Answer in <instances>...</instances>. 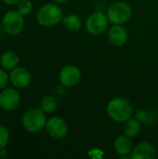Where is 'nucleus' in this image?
<instances>
[{
  "label": "nucleus",
  "instance_id": "0eeeda50",
  "mask_svg": "<svg viewBox=\"0 0 158 159\" xmlns=\"http://www.w3.org/2000/svg\"><path fill=\"white\" fill-rule=\"evenodd\" d=\"M46 130L51 138L62 139L68 134V125L63 118L53 116L47 121Z\"/></svg>",
  "mask_w": 158,
  "mask_h": 159
},
{
  "label": "nucleus",
  "instance_id": "2eb2a0df",
  "mask_svg": "<svg viewBox=\"0 0 158 159\" xmlns=\"http://www.w3.org/2000/svg\"><path fill=\"white\" fill-rule=\"evenodd\" d=\"M61 21L65 29L70 32H76L80 30L82 26V21L80 18L74 14H69V15L64 16Z\"/></svg>",
  "mask_w": 158,
  "mask_h": 159
},
{
  "label": "nucleus",
  "instance_id": "1a4fd4ad",
  "mask_svg": "<svg viewBox=\"0 0 158 159\" xmlns=\"http://www.w3.org/2000/svg\"><path fill=\"white\" fill-rule=\"evenodd\" d=\"M20 104V94L14 89H5L0 93V107L6 111H13Z\"/></svg>",
  "mask_w": 158,
  "mask_h": 159
},
{
  "label": "nucleus",
  "instance_id": "a211bd4d",
  "mask_svg": "<svg viewBox=\"0 0 158 159\" xmlns=\"http://www.w3.org/2000/svg\"><path fill=\"white\" fill-rule=\"evenodd\" d=\"M33 9V4L30 0H20L17 4V10L21 15H28Z\"/></svg>",
  "mask_w": 158,
  "mask_h": 159
},
{
  "label": "nucleus",
  "instance_id": "412c9836",
  "mask_svg": "<svg viewBox=\"0 0 158 159\" xmlns=\"http://www.w3.org/2000/svg\"><path fill=\"white\" fill-rule=\"evenodd\" d=\"M5 4L7 5H9V6H12V5H17L20 0H2Z\"/></svg>",
  "mask_w": 158,
  "mask_h": 159
},
{
  "label": "nucleus",
  "instance_id": "9b49d317",
  "mask_svg": "<svg viewBox=\"0 0 158 159\" xmlns=\"http://www.w3.org/2000/svg\"><path fill=\"white\" fill-rule=\"evenodd\" d=\"M156 157V148L148 142H142L138 143L130 153L131 159H154Z\"/></svg>",
  "mask_w": 158,
  "mask_h": 159
},
{
  "label": "nucleus",
  "instance_id": "20e7f679",
  "mask_svg": "<svg viewBox=\"0 0 158 159\" xmlns=\"http://www.w3.org/2000/svg\"><path fill=\"white\" fill-rule=\"evenodd\" d=\"M131 16L132 9L126 2H115L107 10L108 20L114 24H124L130 20Z\"/></svg>",
  "mask_w": 158,
  "mask_h": 159
},
{
  "label": "nucleus",
  "instance_id": "4468645a",
  "mask_svg": "<svg viewBox=\"0 0 158 159\" xmlns=\"http://www.w3.org/2000/svg\"><path fill=\"white\" fill-rule=\"evenodd\" d=\"M19 62H20V57L18 53L13 50H8L4 52L0 58V64L6 70H12L13 68L17 67Z\"/></svg>",
  "mask_w": 158,
  "mask_h": 159
},
{
  "label": "nucleus",
  "instance_id": "f3484780",
  "mask_svg": "<svg viewBox=\"0 0 158 159\" xmlns=\"http://www.w3.org/2000/svg\"><path fill=\"white\" fill-rule=\"evenodd\" d=\"M57 107H58L57 99L52 95L45 96L40 102V108L46 114H51V113L55 112L57 110Z\"/></svg>",
  "mask_w": 158,
  "mask_h": 159
},
{
  "label": "nucleus",
  "instance_id": "ddd939ff",
  "mask_svg": "<svg viewBox=\"0 0 158 159\" xmlns=\"http://www.w3.org/2000/svg\"><path fill=\"white\" fill-rule=\"evenodd\" d=\"M114 148L116 154L121 157H127L130 155L132 151V143L130 138L128 136H118L114 142Z\"/></svg>",
  "mask_w": 158,
  "mask_h": 159
},
{
  "label": "nucleus",
  "instance_id": "7ed1b4c3",
  "mask_svg": "<svg viewBox=\"0 0 158 159\" xmlns=\"http://www.w3.org/2000/svg\"><path fill=\"white\" fill-rule=\"evenodd\" d=\"M46 113L40 109H30L22 116V126L23 128L31 132L37 133L40 132L47 125Z\"/></svg>",
  "mask_w": 158,
  "mask_h": 159
},
{
  "label": "nucleus",
  "instance_id": "6e6552de",
  "mask_svg": "<svg viewBox=\"0 0 158 159\" xmlns=\"http://www.w3.org/2000/svg\"><path fill=\"white\" fill-rule=\"evenodd\" d=\"M59 79L62 86L74 87L77 85L81 79V71L74 65H66L61 70Z\"/></svg>",
  "mask_w": 158,
  "mask_h": 159
},
{
  "label": "nucleus",
  "instance_id": "6ab92c4d",
  "mask_svg": "<svg viewBox=\"0 0 158 159\" xmlns=\"http://www.w3.org/2000/svg\"><path fill=\"white\" fill-rule=\"evenodd\" d=\"M9 140V132L7 129L0 125V149L5 148Z\"/></svg>",
  "mask_w": 158,
  "mask_h": 159
},
{
  "label": "nucleus",
  "instance_id": "5701e85b",
  "mask_svg": "<svg viewBox=\"0 0 158 159\" xmlns=\"http://www.w3.org/2000/svg\"><path fill=\"white\" fill-rule=\"evenodd\" d=\"M53 3H56V4H63L65 2H67L68 0H51Z\"/></svg>",
  "mask_w": 158,
  "mask_h": 159
},
{
  "label": "nucleus",
  "instance_id": "f8f14e48",
  "mask_svg": "<svg viewBox=\"0 0 158 159\" xmlns=\"http://www.w3.org/2000/svg\"><path fill=\"white\" fill-rule=\"evenodd\" d=\"M129 35L127 30L122 26V24L113 25L108 32V39L110 43L115 47L124 46L128 41Z\"/></svg>",
  "mask_w": 158,
  "mask_h": 159
},
{
  "label": "nucleus",
  "instance_id": "9d476101",
  "mask_svg": "<svg viewBox=\"0 0 158 159\" xmlns=\"http://www.w3.org/2000/svg\"><path fill=\"white\" fill-rule=\"evenodd\" d=\"M32 77L29 71L23 67H15L9 74V81L19 89H25L31 83Z\"/></svg>",
  "mask_w": 158,
  "mask_h": 159
},
{
  "label": "nucleus",
  "instance_id": "423d86ee",
  "mask_svg": "<svg viewBox=\"0 0 158 159\" xmlns=\"http://www.w3.org/2000/svg\"><path fill=\"white\" fill-rule=\"evenodd\" d=\"M108 17L101 11H96L89 15L86 21L87 31L93 35L102 34L108 26Z\"/></svg>",
  "mask_w": 158,
  "mask_h": 159
},
{
  "label": "nucleus",
  "instance_id": "4be33fe9",
  "mask_svg": "<svg viewBox=\"0 0 158 159\" xmlns=\"http://www.w3.org/2000/svg\"><path fill=\"white\" fill-rule=\"evenodd\" d=\"M6 149L5 148H2L0 149V157H5L7 156V153H6Z\"/></svg>",
  "mask_w": 158,
  "mask_h": 159
},
{
  "label": "nucleus",
  "instance_id": "aec40b11",
  "mask_svg": "<svg viewBox=\"0 0 158 159\" xmlns=\"http://www.w3.org/2000/svg\"><path fill=\"white\" fill-rule=\"evenodd\" d=\"M9 80V75L3 69H0V89H5Z\"/></svg>",
  "mask_w": 158,
  "mask_h": 159
},
{
  "label": "nucleus",
  "instance_id": "f03ea898",
  "mask_svg": "<svg viewBox=\"0 0 158 159\" xmlns=\"http://www.w3.org/2000/svg\"><path fill=\"white\" fill-rule=\"evenodd\" d=\"M63 14L61 7L56 3H48L42 6L37 14V22L44 27H50L62 20Z\"/></svg>",
  "mask_w": 158,
  "mask_h": 159
},
{
  "label": "nucleus",
  "instance_id": "dca6fc26",
  "mask_svg": "<svg viewBox=\"0 0 158 159\" xmlns=\"http://www.w3.org/2000/svg\"><path fill=\"white\" fill-rule=\"evenodd\" d=\"M141 131V123L138 119L130 118L129 119L124 127V133L129 138L136 137Z\"/></svg>",
  "mask_w": 158,
  "mask_h": 159
},
{
  "label": "nucleus",
  "instance_id": "f257e3e1",
  "mask_svg": "<svg viewBox=\"0 0 158 159\" xmlns=\"http://www.w3.org/2000/svg\"><path fill=\"white\" fill-rule=\"evenodd\" d=\"M106 111L111 119L115 122H127L133 115V106L125 98L117 97L112 99L106 107Z\"/></svg>",
  "mask_w": 158,
  "mask_h": 159
},
{
  "label": "nucleus",
  "instance_id": "39448f33",
  "mask_svg": "<svg viewBox=\"0 0 158 159\" xmlns=\"http://www.w3.org/2000/svg\"><path fill=\"white\" fill-rule=\"evenodd\" d=\"M2 26L5 33L9 35L19 34L24 26L23 15H21L18 10L9 11L5 14L2 20Z\"/></svg>",
  "mask_w": 158,
  "mask_h": 159
},
{
  "label": "nucleus",
  "instance_id": "b1692460",
  "mask_svg": "<svg viewBox=\"0 0 158 159\" xmlns=\"http://www.w3.org/2000/svg\"><path fill=\"white\" fill-rule=\"evenodd\" d=\"M3 30V26H2V23H0V32Z\"/></svg>",
  "mask_w": 158,
  "mask_h": 159
}]
</instances>
